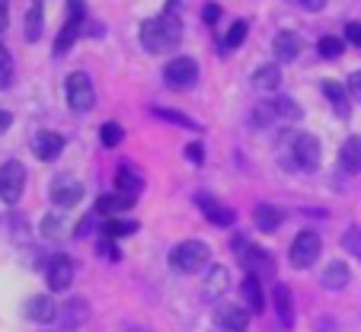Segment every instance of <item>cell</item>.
I'll use <instances>...</instances> for the list:
<instances>
[{
  "instance_id": "cell-1",
  "label": "cell",
  "mask_w": 361,
  "mask_h": 332,
  "mask_svg": "<svg viewBox=\"0 0 361 332\" xmlns=\"http://www.w3.org/2000/svg\"><path fill=\"white\" fill-rule=\"evenodd\" d=\"M179 39H183V23H179L176 13H166V10L141 26V45L150 54L173 51L179 45Z\"/></svg>"
},
{
  "instance_id": "cell-2",
  "label": "cell",
  "mask_w": 361,
  "mask_h": 332,
  "mask_svg": "<svg viewBox=\"0 0 361 332\" xmlns=\"http://www.w3.org/2000/svg\"><path fill=\"white\" fill-rule=\"evenodd\" d=\"M208 262H212V246L202 240H185V243L173 246L170 252V265L183 275H195V271L208 269Z\"/></svg>"
},
{
  "instance_id": "cell-3",
  "label": "cell",
  "mask_w": 361,
  "mask_h": 332,
  "mask_svg": "<svg viewBox=\"0 0 361 332\" xmlns=\"http://www.w3.org/2000/svg\"><path fill=\"white\" fill-rule=\"evenodd\" d=\"M26 189V166L20 160H7L0 166V202L16 204Z\"/></svg>"
},
{
  "instance_id": "cell-4",
  "label": "cell",
  "mask_w": 361,
  "mask_h": 332,
  "mask_svg": "<svg viewBox=\"0 0 361 332\" xmlns=\"http://www.w3.org/2000/svg\"><path fill=\"white\" fill-rule=\"evenodd\" d=\"M320 233H314V230H304V233H298L294 237V243H291V252H288V262H291V269H310V265L320 259Z\"/></svg>"
},
{
  "instance_id": "cell-5",
  "label": "cell",
  "mask_w": 361,
  "mask_h": 332,
  "mask_svg": "<svg viewBox=\"0 0 361 332\" xmlns=\"http://www.w3.org/2000/svg\"><path fill=\"white\" fill-rule=\"evenodd\" d=\"M64 93H68V106L74 109V112H90V109H93V102H96L93 83H90V77L83 74V70H74V74L68 77Z\"/></svg>"
},
{
  "instance_id": "cell-6",
  "label": "cell",
  "mask_w": 361,
  "mask_h": 332,
  "mask_svg": "<svg viewBox=\"0 0 361 332\" xmlns=\"http://www.w3.org/2000/svg\"><path fill=\"white\" fill-rule=\"evenodd\" d=\"M83 16H87V7H83V0H68V20H64L61 32H58V42H55V51L64 54L74 39L80 35V26H83Z\"/></svg>"
},
{
  "instance_id": "cell-7",
  "label": "cell",
  "mask_w": 361,
  "mask_h": 332,
  "mask_svg": "<svg viewBox=\"0 0 361 332\" xmlns=\"http://www.w3.org/2000/svg\"><path fill=\"white\" fill-rule=\"evenodd\" d=\"M164 80L170 90H189L198 80V64L192 58H173L164 68Z\"/></svg>"
},
{
  "instance_id": "cell-8",
  "label": "cell",
  "mask_w": 361,
  "mask_h": 332,
  "mask_svg": "<svg viewBox=\"0 0 361 332\" xmlns=\"http://www.w3.org/2000/svg\"><path fill=\"white\" fill-rule=\"evenodd\" d=\"M291 156L300 170H317L320 166V141L314 135H298L291 144Z\"/></svg>"
},
{
  "instance_id": "cell-9",
  "label": "cell",
  "mask_w": 361,
  "mask_h": 332,
  "mask_svg": "<svg viewBox=\"0 0 361 332\" xmlns=\"http://www.w3.org/2000/svg\"><path fill=\"white\" fill-rule=\"evenodd\" d=\"M214 323L224 332H246V323H250V310L240 304H218L214 310Z\"/></svg>"
},
{
  "instance_id": "cell-10",
  "label": "cell",
  "mask_w": 361,
  "mask_h": 332,
  "mask_svg": "<svg viewBox=\"0 0 361 332\" xmlns=\"http://www.w3.org/2000/svg\"><path fill=\"white\" fill-rule=\"evenodd\" d=\"M45 278L51 291H68L71 281H74V262L68 256H51V262L45 269Z\"/></svg>"
},
{
  "instance_id": "cell-11",
  "label": "cell",
  "mask_w": 361,
  "mask_h": 332,
  "mask_svg": "<svg viewBox=\"0 0 361 332\" xmlns=\"http://www.w3.org/2000/svg\"><path fill=\"white\" fill-rule=\"evenodd\" d=\"M80 198H83V185L77 183L74 176H58L55 183H51V202H55L58 208H74Z\"/></svg>"
},
{
  "instance_id": "cell-12",
  "label": "cell",
  "mask_w": 361,
  "mask_h": 332,
  "mask_svg": "<svg viewBox=\"0 0 361 332\" xmlns=\"http://www.w3.org/2000/svg\"><path fill=\"white\" fill-rule=\"evenodd\" d=\"M195 202H198V208H202V214L212 221V224H218V227H231L233 224V211L227 208L224 202H218L214 195H208V192H198L195 195Z\"/></svg>"
},
{
  "instance_id": "cell-13",
  "label": "cell",
  "mask_w": 361,
  "mask_h": 332,
  "mask_svg": "<svg viewBox=\"0 0 361 332\" xmlns=\"http://www.w3.org/2000/svg\"><path fill=\"white\" fill-rule=\"evenodd\" d=\"M32 150H35V156H39V160L51 163V160H58V156H61V150H64V137L58 135V131H35V137H32Z\"/></svg>"
},
{
  "instance_id": "cell-14",
  "label": "cell",
  "mask_w": 361,
  "mask_h": 332,
  "mask_svg": "<svg viewBox=\"0 0 361 332\" xmlns=\"http://www.w3.org/2000/svg\"><path fill=\"white\" fill-rule=\"evenodd\" d=\"M128 208H135V195H128V192H112V195H99L96 198V214L99 217H118L125 214Z\"/></svg>"
},
{
  "instance_id": "cell-15",
  "label": "cell",
  "mask_w": 361,
  "mask_h": 332,
  "mask_svg": "<svg viewBox=\"0 0 361 332\" xmlns=\"http://www.w3.org/2000/svg\"><path fill=\"white\" fill-rule=\"evenodd\" d=\"M243 265H250V275H256L259 281L275 271L272 256L266 250H259V246H243Z\"/></svg>"
},
{
  "instance_id": "cell-16",
  "label": "cell",
  "mask_w": 361,
  "mask_h": 332,
  "mask_svg": "<svg viewBox=\"0 0 361 332\" xmlns=\"http://www.w3.org/2000/svg\"><path fill=\"white\" fill-rule=\"evenodd\" d=\"M26 319H32V323H51V319H58V304L48 294H35V297L26 300Z\"/></svg>"
},
{
  "instance_id": "cell-17",
  "label": "cell",
  "mask_w": 361,
  "mask_h": 332,
  "mask_svg": "<svg viewBox=\"0 0 361 332\" xmlns=\"http://www.w3.org/2000/svg\"><path fill=\"white\" fill-rule=\"evenodd\" d=\"M272 48H275V58H279V61H294L300 54V48H304V42H300L298 32H279Z\"/></svg>"
},
{
  "instance_id": "cell-18",
  "label": "cell",
  "mask_w": 361,
  "mask_h": 332,
  "mask_svg": "<svg viewBox=\"0 0 361 332\" xmlns=\"http://www.w3.org/2000/svg\"><path fill=\"white\" fill-rule=\"evenodd\" d=\"M252 221H256V227H259L262 233H272L281 227V221H285V211L275 208V204H259V208L252 211Z\"/></svg>"
},
{
  "instance_id": "cell-19",
  "label": "cell",
  "mask_w": 361,
  "mask_h": 332,
  "mask_svg": "<svg viewBox=\"0 0 361 332\" xmlns=\"http://www.w3.org/2000/svg\"><path fill=\"white\" fill-rule=\"evenodd\" d=\"M61 319H64V326H68V329H74V326H83V323L90 319V304H87L83 297L68 300V304H64Z\"/></svg>"
},
{
  "instance_id": "cell-20",
  "label": "cell",
  "mask_w": 361,
  "mask_h": 332,
  "mask_svg": "<svg viewBox=\"0 0 361 332\" xmlns=\"http://www.w3.org/2000/svg\"><path fill=\"white\" fill-rule=\"evenodd\" d=\"M116 183H118V192H128V195H137V192L144 189V176L135 170V166H128V163L118 166Z\"/></svg>"
},
{
  "instance_id": "cell-21",
  "label": "cell",
  "mask_w": 361,
  "mask_h": 332,
  "mask_svg": "<svg viewBox=\"0 0 361 332\" xmlns=\"http://www.w3.org/2000/svg\"><path fill=\"white\" fill-rule=\"evenodd\" d=\"M323 93H326V99L333 102V109H336V116L339 118H348V93H345V87L342 83H333V80H326L323 83Z\"/></svg>"
},
{
  "instance_id": "cell-22",
  "label": "cell",
  "mask_w": 361,
  "mask_h": 332,
  "mask_svg": "<svg viewBox=\"0 0 361 332\" xmlns=\"http://www.w3.org/2000/svg\"><path fill=\"white\" fill-rule=\"evenodd\" d=\"M339 160H342V170L345 173H361V141L358 137H348L339 150Z\"/></svg>"
},
{
  "instance_id": "cell-23",
  "label": "cell",
  "mask_w": 361,
  "mask_h": 332,
  "mask_svg": "<svg viewBox=\"0 0 361 332\" xmlns=\"http://www.w3.org/2000/svg\"><path fill=\"white\" fill-rule=\"evenodd\" d=\"M348 265L345 262H329L326 269H323V285L329 288V291H342V288L348 285Z\"/></svg>"
},
{
  "instance_id": "cell-24",
  "label": "cell",
  "mask_w": 361,
  "mask_h": 332,
  "mask_svg": "<svg viewBox=\"0 0 361 332\" xmlns=\"http://www.w3.org/2000/svg\"><path fill=\"white\" fill-rule=\"evenodd\" d=\"M252 83L259 90H266V93H272V90L281 87V68L279 64H262V68L252 74Z\"/></svg>"
},
{
  "instance_id": "cell-25",
  "label": "cell",
  "mask_w": 361,
  "mask_h": 332,
  "mask_svg": "<svg viewBox=\"0 0 361 332\" xmlns=\"http://www.w3.org/2000/svg\"><path fill=\"white\" fill-rule=\"evenodd\" d=\"M275 310H279V319L285 326H294V297L288 291V285H275Z\"/></svg>"
},
{
  "instance_id": "cell-26",
  "label": "cell",
  "mask_w": 361,
  "mask_h": 332,
  "mask_svg": "<svg viewBox=\"0 0 361 332\" xmlns=\"http://www.w3.org/2000/svg\"><path fill=\"white\" fill-rule=\"evenodd\" d=\"M240 288H243V297H246V310H256V313H259L262 307H266V297H262V285H259V278H256V275H246Z\"/></svg>"
},
{
  "instance_id": "cell-27",
  "label": "cell",
  "mask_w": 361,
  "mask_h": 332,
  "mask_svg": "<svg viewBox=\"0 0 361 332\" xmlns=\"http://www.w3.org/2000/svg\"><path fill=\"white\" fill-rule=\"evenodd\" d=\"M137 230V221H128V217H109L102 221V237L118 240V237H131Z\"/></svg>"
},
{
  "instance_id": "cell-28",
  "label": "cell",
  "mask_w": 361,
  "mask_h": 332,
  "mask_svg": "<svg viewBox=\"0 0 361 332\" xmlns=\"http://www.w3.org/2000/svg\"><path fill=\"white\" fill-rule=\"evenodd\" d=\"M42 4H32L26 13V23H23V35H26V42H39L42 39Z\"/></svg>"
},
{
  "instance_id": "cell-29",
  "label": "cell",
  "mask_w": 361,
  "mask_h": 332,
  "mask_svg": "<svg viewBox=\"0 0 361 332\" xmlns=\"http://www.w3.org/2000/svg\"><path fill=\"white\" fill-rule=\"evenodd\" d=\"M275 116H279V122H298L304 112H300V106L294 99L281 96V99H275Z\"/></svg>"
},
{
  "instance_id": "cell-30",
  "label": "cell",
  "mask_w": 361,
  "mask_h": 332,
  "mask_svg": "<svg viewBox=\"0 0 361 332\" xmlns=\"http://www.w3.org/2000/svg\"><path fill=\"white\" fill-rule=\"evenodd\" d=\"M42 233H45L48 240H64V237H68L64 217L61 214H45V221H42Z\"/></svg>"
},
{
  "instance_id": "cell-31",
  "label": "cell",
  "mask_w": 361,
  "mask_h": 332,
  "mask_svg": "<svg viewBox=\"0 0 361 332\" xmlns=\"http://www.w3.org/2000/svg\"><path fill=\"white\" fill-rule=\"evenodd\" d=\"M272 122H279L275 102H256V109H252V125H256V128H269Z\"/></svg>"
},
{
  "instance_id": "cell-32",
  "label": "cell",
  "mask_w": 361,
  "mask_h": 332,
  "mask_svg": "<svg viewBox=\"0 0 361 332\" xmlns=\"http://www.w3.org/2000/svg\"><path fill=\"white\" fill-rule=\"evenodd\" d=\"M99 141H102V147H118L125 141V128L118 122H106L99 128Z\"/></svg>"
},
{
  "instance_id": "cell-33",
  "label": "cell",
  "mask_w": 361,
  "mask_h": 332,
  "mask_svg": "<svg viewBox=\"0 0 361 332\" xmlns=\"http://www.w3.org/2000/svg\"><path fill=\"white\" fill-rule=\"evenodd\" d=\"M317 48H320V54L326 58V61H336V58H342V39H336V35H323L320 42H317Z\"/></svg>"
},
{
  "instance_id": "cell-34",
  "label": "cell",
  "mask_w": 361,
  "mask_h": 332,
  "mask_svg": "<svg viewBox=\"0 0 361 332\" xmlns=\"http://www.w3.org/2000/svg\"><path fill=\"white\" fill-rule=\"evenodd\" d=\"M13 83V58L4 45H0V90H7Z\"/></svg>"
},
{
  "instance_id": "cell-35",
  "label": "cell",
  "mask_w": 361,
  "mask_h": 332,
  "mask_svg": "<svg viewBox=\"0 0 361 332\" xmlns=\"http://www.w3.org/2000/svg\"><path fill=\"white\" fill-rule=\"evenodd\" d=\"M224 288H227V269H212V278H208L204 294H208V297H218Z\"/></svg>"
},
{
  "instance_id": "cell-36",
  "label": "cell",
  "mask_w": 361,
  "mask_h": 332,
  "mask_svg": "<svg viewBox=\"0 0 361 332\" xmlns=\"http://www.w3.org/2000/svg\"><path fill=\"white\" fill-rule=\"evenodd\" d=\"M342 246H345V250L361 262V230H358V227H348L345 237H342Z\"/></svg>"
},
{
  "instance_id": "cell-37",
  "label": "cell",
  "mask_w": 361,
  "mask_h": 332,
  "mask_svg": "<svg viewBox=\"0 0 361 332\" xmlns=\"http://www.w3.org/2000/svg\"><path fill=\"white\" fill-rule=\"evenodd\" d=\"M246 29H250V26H246L243 20H237V23H233V26H231V32H227L224 45H227V48H237V45H243V39H246Z\"/></svg>"
},
{
  "instance_id": "cell-38",
  "label": "cell",
  "mask_w": 361,
  "mask_h": 332,
  "mask_svg": "<svg viewBox=\"0 0 361 332\" xmlns=\"http://www.w3.org/2000/svg\"><path fill=\"white\" fill-rule=\"evenodd\" d=\"M154 116L157 118H166V122H176V125H185V128H198L192 118H185L183 112H170V109H154Z\"/></svg>"
},
{
  "instance_id": "cell-39",
  "label": "cell",
  "mask_w": 361,
  "mask_h": 332,
  "mask_svg": "<svg viewBox=\"0 0 361 332\" xmlns=\"http://www.w3.org/2000/svg\"><path fill=\"white\" fill-rule=\"evenodd\" d=\"M96 252H99V256H106V259H109V262H118V259H122V252H118V246L112 243L109 237H102V240H99V246H96Z\"/></svg>"
},
{
  "instance_id": "cell-40",
  "label": "cell",
  "mask_w": 361,
  "mask_h": 332,
  "mask_svg": "<svg viewBox=\"0 0 361 332\" xmlns=\"http://www.w3.org/2000/svg\"><path fill=\"white\" fill-rule=\"evenodd\" d=\"M185 156H189V163H195V166H202L204 163V147L198 141H192L189 147H185Z\"/></svg>"
},
{
  "instance_id": "cell-41",
  "label": "cell",
  "mask_w": 361,
  "mask_h": 332,
  "mask_svg": "<svg viewBox=\"0 0 361 332\" xmlns=\"http://www.w3.org/2000/svg\"><path fill=\"white\" fill-rule=\"evenodd\" d=\"M345 39L352 42V45H361V23H348V26H345Z\"/></svg>"
},
{
  "instance_id": "cell-42",
  "label": "cell",
  "mask_w": 361,
  "mask_h": 332,
  "mask_svg": "<svg viewBox=\"0 0 361 332\" xmlns=\"http://www.w3.org/2000/svg\"><path fill=\"white\" fill-rule=\"evenodd\" d=\"M218 16H221V7H218V4H204V10H202V20H204V23H218Z\"/></svg>"
},
{
  "instance_id": "cell-43",
  "label": "cell",
  "mask_w": 361,
  "mask_h": 332,
  "mask_svg": "<svg viewBox=\"0 0 361 332\" xmlns=\"http://www.w3.org/2000/svg\"><path fill=\"white\" fill-rule=\"evenodd\" d=\"M348 93H352L355 99H361V70H355V74L348 77Z\"/></svg>"
},
{
  "instance_id": "cell-44",
  "label": "cell",
  "mask_w": 361,
  "mask_h": 332,
  "mask_svg": "<svg viewBox=\"0 0 361 332\" xmlns=\"http://www.w3.org/2000/svg\"><path fill=\"white\" fill-rule=\"evenodd\" d=\"M7 23H10V13H7V0H0V32L7 29Z\"/></svg>"
},
{
  "instance_id": "cell-45",
  "label": "cell",
  "mask_w": 361,
  "mask_h": 332,
  "mask_svg": "<svg viewBox=\"0 0 361 332\" xmlns=\"http://www.w3.org/2000/svg\"><path fill=\"white\" fill-rule=\"evenodd\" d=\"M10 125H13V116H10V112H4V109H0V135H4V131H7Z\"/></svg>"
},
{
  "instance_id": "cell-46",
  "label": "cell",
  "mask_w": 361,
  "mask_h": 332,
  "mask_svg": "<svg viewBox=\"0 0 361 332\" xmlns=\"http://www.w3.org/2000/svg\"><path fill=\"white\" fill-rule=\"evenodd\" d=\"M307 10H323V0H300Z\"/></svg>"
}]
</instances>
